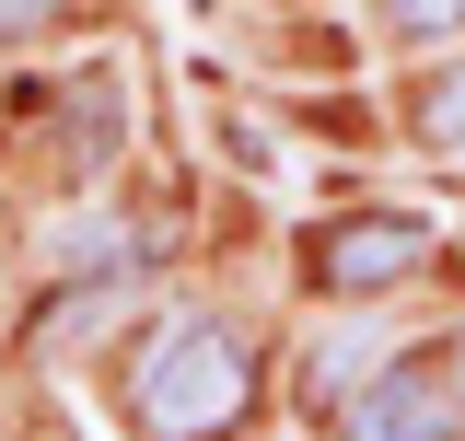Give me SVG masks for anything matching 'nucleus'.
Instances as JSON below:
<instances>
[{
  "instance_id": "nucleus-3",
  "label": "nucleus",
  "mask_w": 465,
  "mask_h": 441,
  "mask_svg": "<svg viewBox=\"0 0 465 441\" xmlns=\"http://www.w3.org/2000/svg\"><path fill=\"white\" fill-rule=\"evenodd\" d=\"M338 441H454V372L430 360H396L338 407Z\"/></svg>"
},
{
  "instance_id": "nucleus-2",
  "label": "nucleus",
  "mask_w": 465,
  "mask_h": 441,
  "mask_svg": "<svg viewBox=\"0 0 465 441\" xmlns=\"http://www.w3.org/2000/svg\"><path fill=\"white\" fill-rule=\"evenodd\" d=\"M442 256V232L419 210H338L302 232V268H314V290H338V302H384V290H407V279Z\"/></svg>"
},
{
  "instance_id": "nucleus-5",
  "label": "nucleus",
  "mask_w": 465,
  "mask_h": 441,
  "mask_svg": "<svg viewBox=\"0 0 465 441\" xmlns=\"http://www.w3.org/2000/svg\"><path fill=\"white\" fill-rule=\"evenodd\" d=\"M407 140H419V152H465V70H430V82L407 93Z\"/></svg>"
},
{
  "instance_id": "nucleus-7",
  "label": "nucleus",
  "mask_w": 465,
  "mask_h": 441,
  "mask_svg": "<svg viewBox=\"0 0 465 441\" xmlns=\"http://www.w3.org/2000/svg\"><path fill=\"white\" fill-rule=\"evenodd\" d=\"M47 12H58V0H0V47H12V35H35Z\"/></svg>"
},
{
  "instance_id": "nucleus-4",
  "label": "nucleus",
  "mask_w": 465,
  "mask_h": 441,
  "mask_svg": "<svg viewBox=\"0 0 465 441\" xmlns=\"http://www.w3.org/2000/svg\"><path fill=\"white\" fill-rule=\"evenodd\" d=\"M372 360H384V326H338V337H314V348H302V407H314V418H338L349 395L372 384Z\"/></svg>"
},
{
  "instance_id": "nucleus-6",
  "label": "nucleus",
  "mask_w": 465,
  "mask_h": 441,
  "mask_svg": "<svg viewBox=\"0 0 465 441\" xmlns=\"http://www.w3.org/2000/svg\"><path fill=\"white\" fill-rule=\"evenodd\" d=\"M384 24L419 35V47H454V35H465V0H384Z\"/></svg>"
},
{
  "instance_id": "nucleus-1",
  "label": "nucleus",
  "mask_w": 465,
  "mask_h": 441,
  "mask_svg": "<svg viewBox=\"0 0 465 441\" xmlns=\"http://www.w3.org/2000/svg\"><path fill=\"white\" fill-rule=\"evenodd\" d=\"M244 407H256V348L222 314H174L128 372V430L140 441H232Z\"/></svg>"
}]
</instances>
